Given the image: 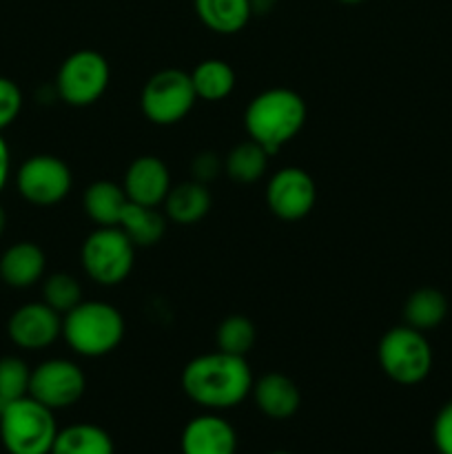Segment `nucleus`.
Returning a JSON list of instances; mask_svg holds the SVG:
<instances>
[{
	"label": "nucleus",
	"instance_id": "f257e3e1",
	"mask_svg": "<svg viewBox=\"0 0 452 454\" xmlns=\"http://www.w3.org/2000/svg\"><path fill=\"white\" fill-rule=\"evenodd\" d=\"M180 381L193 403L207 411H229L251 395L255 380L246 357L215 350L191 359Z\"/></svg>",
	"mask_w": 452,
	"mask_h": 454
},
{
	"label": "nucleus",
	"instance_id": "f03ea898",
	"mask_svg": "<svg viewBox=\"0 0 452 454\" xmlns=\"http://www.w3.org/2000/svg\"><path fill=\"white\" fill-rule=\"evenodd\" d=\"M306 114V102L300 93L286 87H273L248 102L244 127L251 140L273 155L304 129Z\"/></svg>",
	"mask_w": 452,
	"mask_h": 454
},
{
	"label": "nucleus",
	"instance_id": "7ed1b4c3",
	"mask_svg": "<svg viewBox=\"0 0 452 454\" xmlns=\"http://www.w3.org/2000/svg\"><path fill=\"white\" fill-rule=\"evenodd\" d=\"M62 337L82 357H105L124 340V317L106 301L82 300L62 315Z\"/></svg>",
	"mask_w": 452,
	"mask_h": 454
},
{
	"label": "nucleus",
	"instance_id": "20e7f679",
	"mask_svg": "<svg viewBox=\"0 0 452 454\" xmlns=\"http://www.w3.org/2000/svg\"><path fill=\"white\" fill-rule=\"evenodd\" d=\"M56 437L53 411L29 395L3 406L0 442L9 454H51Z\"/></svg>",
	"mask_w": 452,
	"mask_h": 454
},
{
	"label": "nucleus",
	"instance_id": "39448f33",
	"mask_svg": "<svg viewBox=\"0 0 452 454\" xmlns=\"http://www.w3.org/2000/svg\"><path fill=\"white\" fill-rule=\"evenodd\" d=\"M377 362L384 375L399 386H417L433 371V346L417 328L394 326L377 346Z\"/></svg>",
	"mask_w": 452,
	"mask_h": 454
},
{
	"label": "nucleus",
	"instance_id": "423d86ee",
	"mask_svg": "<svg viewBox=\"0 0 452 454\" xmlns=\"http://www.w3.org/2000/svg\"><path fill=\"white\" fill-rule=\"evenodd\" d=\"M80 262L89 279L100 286H118L136 264V244L120 226H97L82 244Z\"/></svg>",
	"mask_w": 452,
	"mask_h": 454
},
{
	"label": "nucleus",
	"instance_id": "0eeeda50",
	"mask_svg": "<svg viewBox=\"0 0 452 454\" xmlns=\"http://www.w3.org/2000/svg\"><path fill=\"white\" fill-rule=\"evenodd\" d=\"M195 89L191 74L182 69H162L146 80L140 96L142 114L158 127H171L184 120L195 106Z\"/></svg>",
	"mask_w": 452,
	"mask_h": 454
},
{
	"label": "nucleus",
	"instance_id": "6e6552de",
	"mask_svg": "<svg viewBox=\"0 0 452 454\" xmlns=\"http://www.w3.org/2000/svg\"><path fill=\"white\" fill-rule=\"evenodd\" d=\"M111 69L106 58L96 49H80L60 65L56 75V91L71 106H89L105 96Z\"/></svg>",
	"mask_w": 452,
	"mask_h": 454
},
{
	"label": "nucleus",
	"instance_id": "1a4fd4ad",
	"mask_svg": "<svg viewBox=\"0 0 452 454\" xmlns=\"http://www.w3.org/2000/svg\"><path fill=\"white\" fill-rule=\"evenodd\" d=\"M74 176L56 155L40 153L25 160L16 173L18 193L35 207H53L69 195Z\"/></svg>",
	"mask_w": 452,
	"mask_h": 454
},
{
	"label": "nucleus",
	"instance_id": "9d476101",
	"mask_svg": "<svg viewBox=\"0 0 452 454\" xmlns=\"http://www.w3.org/2000/svg\"><path fill=\"white\" fill-rule=\"evenodd\" d=\"M84 390H87V377L82 368L69 359H47L31 371L29 397L51 411L78 403Z\"/></svg>",
	"mask_w": 452,
	"mask_h": 454
},
{
	"label": "nucleus",
	"instance_id": "9b49d317",
	"mask_svg": "<svg viewBox=\"0 0 452 454\" xmlns=\"http://www.w3.org/2000/svg\"><path fill=\"white\" fill-rule=\"evenodd\" d=\"M317 202V186L300 167H284L266 184V204L284 222L304 220Z\"/></svg>",
	"mask_w": 452,
	"mask_h": 454
},
{
	"label": "nucleus",
	"instance_id": "f8f14e48",
	"mask_svg": "<svg viewBox=\"0 0 452 454\" xmlns=\"http://www.w3.org/2000/svg\"><path fill=\"white\" fill-rule=\"evenodd\" d=\"M9 340L25 350H43L62 335V315L44 301L25 304L9 317Z\"/></svg>",
	"mask_w": 452,
	"mask_h": 454
},
{
	"label": "nucleus",
	"instance_id": "ddd939ff",
	"mask_svg": "<svg viewBox=\"0 0 452 454\" xmlns=\"http://www.w3.org/2000/svg\"><path fill=\"white\" fill-rule=\"evenodd\" d=\"M122 186L131 202L160 207L171 191V173L160 158L142 155L129 164Z\"/></svg>",
	"mask_w": 452,
	"mask_h": 454
},
{
	"label": "nucleus",
	"instance_id": "4468645a",
	"mask_svg": "<svg viewBox=\"0 0 452 454\" xmlns=\"http://www.w3.org/2000/svg\"><path fill=\"white\" fill-rule=\"evenodd\" d=\"M182 454H235L238 434L220 415H199L182 430Z\"/></svg>",
	"mask_w": 452,
	"mask_h": 454
},
{
	"label": "nucleus",
	"instance_id": "2eb2a0df",
	"mask_svg": "<svg viewBox=\"0 0 452 454\" xmlns=\"http://www.w3.org/2000/svg\"><path fill=\"white\" fill-rule=\"evenodd\" d=\"M255 406L270 419H291L301 406V395L295 381L282 372H269L253 381L251 390Z\"/></svg>",
	"mask_w": 452,
	"mask_h": 454
},
{
	"label": "nucleus",
	"instance_id": "dca6fc26",
	"mask_svg": "<svg viewBox=\"0 0 452 454\" xmlns=\"http://www.w3.org/2000/svg\"><path fill=\"white\" fill-rule=\"evenodd\" d=\"M47 269L43 248L34 242H18L0 257V282L13 288H29L40 282Z\"/></svg>",
	"mask_w": 452,
	"mask_h": 454
},
{
	"label": "nucleus",
	"instance_id": "f3484780",
	"mask_svg": "<svg viewBox=\"0 0 452 454\" xmlns=\"http://www.w3.org/2000/svg\"><path fill=\"white\" fill-rule=\"evenodd\" d=\"M164 215L175 224L191 226L198 224L211 211V191L207 184L198 180L182 182V184L171 186L168 195L164 198Z\"/></svg>",
	"mask_w": 452,
	"mask_h": 454
},
{
	"label": "nucleus",
	"instance_id": "a211bd4d",
	"mask_svg": "<svg viewBox=\"0 0 452 454\" xmlns=\"http://www.w3.org/2000/svg\"><path fill=\"white\" fill-rule=\"evenodd\" d=\"M82 204L84 213L97 226H118L129 204V198L124 186L115 184L111 180H97L87 186Z\"/></svg>",
	"mask_w": 452,
	"mask_h": 454
},
{
	"label": "nucleus",
	"instance_id": "6ab92c4d",
	"mask_svg": "<svg viewBox=\"0 0 452 454\" xmlns=\"http://www.w3.org/2000/svg\"><path fill=\"white\" fill-rule=\"evenodd\" d=\"M198 18L215 34H238L251 20V0H195Z\"/></svg>",
	"mask_w": 452,
	"mask_h": 454
},
{
	"label": "nucleus",
	"instance_id": "aec40b11",
	"mask_svg": "<svg viewBox=\"0 0 452 454\" xmlns=\"http://www.w3.org/2000/svg\"><path fill=\"white\" fill-rule=\"evenodd\" d=\"M118 226L136 244V248H149L167 233V215H162L158 207H144L129 200Z\"/></svg>",
	"mask_w": 452,
	"mask_h": 454
},
{
	"label": "nucleus",
	"instance_id": "412c9836",
	"mask_svg": "<svg viewBox=\"0 0 452 454\" xmlns=\"http://www.w3.org/2000/svg\"><path fill=\"white\" fill-rule=\"evenodd\" d=\"M51 454H115L113 439L96 424H74L58 430Z\"/></svg>",
	"mask_w": 452,
	"mask_h": 454
},
{
	"label": "nucleus",
	"instance_id": "4be33fe9",
	"mask_svg": "<svg viewBox=\"0 0 452 454\" xmlns=\"http://www.w3.org/2000/svg\"><path fill=\"white\" fill-rule=\"evenodd\" d=\"M191 82H193L198 100L220 102L233 93L235 71L229 62L220 58H208L191 71Z\"/></svg>",
	"mask_w": 452,
	"mask_h": 454
},
{
	"label": "nucleus",
	"instance_id": "5701e85b",
	"mask_svg": "<svg viewBox=\"0 0 452 454\" xmlns=\"http://www.w3.org/2000/svg\"><path fill=\"white\" fill-rule=\"evenodd\" d=\"M448 317V300L437 288H417L403 304V319L417 331H433Z\"/></svg>",
	"mask_w": 452,
	"mask_h": 454
},
{
	"label": "nucleus",
	"instance_id": "b1692460",
	"mask_svg": "<svg viewBox=\"0 0 452 454\" xmlns=\"http://www.w3.org/2000/svg\"><path fill=\"white\" fill-rule=\"evenodd\" d=\"M266 164H269V153L255 140L233 146L224 160L226 176L238 184H253L260 180L266 173Z\"/></svg>",
	"mask_w": 452,
	"mask_h": 454
},
{
	"label": "nucleus",
	"instance_id": "393cba45",
	"mask_svg": "<svg viewBox=\"0 0 452 454\" xmlns=\"http://www.w3.org/2000/svg\"><path fill=\"white\" fill-rule=\"evenodd\" d=\"M255 326L244 315H230V317L222 319L217 326V350L229 355H238V357H246L251 348L255 346Z\"/></svg>",
	"mask_w": 452,
	"mask_h": 454
},
{
	"label": "nucleus",
	"instance_id": "a878e982",
	"mask_svg": "<svg viewBox=\"0 0 452 454\" xmlns=\"http://www.w3.org/2000/svg\"><path fill=\"white\" fill-rule=\"evenodd\" d=\"M43 301L56 313L66 315L82 301V286L69 273H53L43 284Z\"/></svg>",
	"mask_w": 452,
	"mask_h": 454
},
{
	"label": "nucleus",
	"instance_id": "bb28decb",
	"mask_svg": "<svg viewBox=\"0 0 452 454\" xmlns=\"http://www.w3.org/2000/svg\"><path fill=\"white\" fill-rule=\"evenodd\" d=\"M31 371L20 357L0 359V403H12L29 395Z\"/></svg>",
	"mask_w": 452,
	"mask_h": 454
},
{
	"label": "nucleus",
	"instance_id": "cd10ccee",
	"mask_svg": "<svg viewBox=\"0 0 452 454\" xmlns=\"http://www.w3.org/2000/svg\"><path fill=\"white\" fill-rule=\"evenodd\" d=\"M22 109V93L9 78H0V131L18 118Z\"/></svg>",
	"mask_w": 452,
	"mask_h": 454
},
{
	"label": "nucleus",
	"instance_id": "c85d7f7f",
	"mask_svg": "<svg viewBox=\"0 0 452 454\" xmlns=\"http://www.w3.org/2000/svg\"><path fill=\"white\" fill-rule=\"evenodd\" d=\"M433 442L439 454H452V399L443 403L434 417Z\"/></svg>",
	"mask_w": 452,
	"mask_h": 454
},
{
	"label": "nucleus",
	"instance_id": "c756f323",
	"mask_svg": "<svg viewBox=\"0 0 452 454\" xmlns=\"http://www.w3.org/2000/svg\"><path fill=\"white\" fill-rule=\"evenodd\" d=\"M191 171H193V180L208 184V182H213L220 176L222 160L213 151H204V153L195 155V160L191 162Z\"/></svg>",
	"mask_w": 452,
	"mask_h": 454
},
{
	"label": "nucleus",
	"instance_id": "7c9ffc66",
	"mask_svg": "<svg viewBox=\"0 0 452 454\" xmlns=\"http://www.w3.org/2000/svg\"><path fill=\"white\" fill-rule=\"evenodd\" d=\"M9 173H12V155H9V146L4 137L0 136V193L7 186Z\"/></svg>",
	"mask_w": 452,
	"mask_h": 454
},
{
	"label": "nucleus",
	"instance_id": "2f4dec72",
	"mask_svg": "<svg viewBox=\"0 0 452 454\" xmlns=\"http://www.w3.org/2000/svg\"><path fill=\"white\" fill-rule=\"evenodd\" d=\"M277 0H251V12L253 16H264V13L273 12Z\"/></svg>",
	"mask_w": 452,
	"mask_h": 454
},
{
	"label": "nucleus",
	"instance_id": "473e14b6",
	"mask_svg": "<svg viewBox=\"0 0 452 454\" xmlns=\"http://www.w3.org/2000/svg\"><path fill=\"white\" fill-rule=\"evenodd\" d=\"M4 224H7V215H4L3 207H0V235H3V231H4Z\"/></svg>",
	"mask_w": 452,
	"mask_h": 454
},
{
	"label": "nucleus",
	"instance_id": "72a5a7b5",
	"mask_svg": "<svg viewBox=\"0 0 452 454\" xmlns=\"http://www.w3.org/2000/svg\"><path fill=\"white\" fill-rule=\"evenodd\" d=\"M339 3H344V4H359V3H363V0H339Z\"/></svg>",
	"mask_w": 452,
	"mask_h": 454
},
{
	"label": "nucleus",
	"instance_id": "f704fd0d",
	"mask_svg": "<svg viewBox=\"0 0 452 454\" xmlns=\"http://www.w3.org/2000/svg\"><path fill=\"white\" fill-rule=\"evenodd\" d=\"M270 454H291V452H284V450H277V452H270Z\"/></svg>",
	"mask_w": 452,
	"mask_h": 454
},
{
	"label": "nucleus",
	"instance_id": "c9c22d12",
	"mask_svg": "<svg viewBox=\"0 0 452 454\" xmlns=\"http://www.w3.org/2000/svg\"><path fill=\"white\" fill-rule=\"evenodd\" d=\"M0 415H3V403H0Z\"/></svg>",
	"mask_w": 452,
	"mask_h": 454
}]
</instances>
